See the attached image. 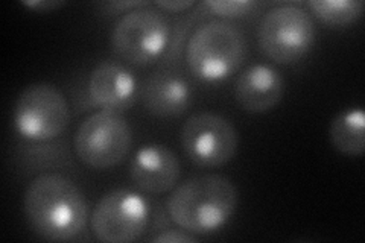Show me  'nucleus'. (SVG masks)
I'll list each match as a JSON object with an SVG mask.
<instances>
[{
    "mask_svg": "<svg viewBox=\"0 0 365 243\" xmlns=\"http://www.w3.org/2000/svg\"><path fill=\"white\" fill-rule=\"evenodd\" d=\"M23 210L34 233L44 240L71 242L81 236L90 221L83 190L63 173H41L23 198Z\"/></svg>",
    "mask_w": 365,
    "mask_h": 243,
    "instance_id": "1",
    "label": "nucleus"
},
{
    "mask_svg": "<svg viewBox=\"0 0 365 243\" xmlns=\"http://www.w3.org/2000/svg\"><path fill=\"white\" fill-rule=\"evenodd\" d=\"M235 184L218 173H205L186 180L170 192L166 212L170 222L195 236L218 233L237 208Z\"/></svg>",
    "mask_w": 365,
    "mask_h": 243,
    "instance_id": "2",
    "label": "nucleus"
},
{
    "mask_svg": "<svg viewBox=\"0 0 365 243\" xmlns=\"http://www.w3.org/2000/svg\"><path fill=\"white\" fill-rule=\"evenodd\" d=\"M248 55L244 31L228 20H204L185 48L189 72L205 84H220L241 68Z\"/></svg>",
    "mask_w": 365,
    "mask_h": 243,
    "instance_id": "3",
    "label": "nucleus"
},
{
    "mask_svg": "<svg viewBox=\"0 0 365 243\" xmlns=\"http://www.w3.org/2000/svg\"><path fill=\"white\" fill-rule=\"evenodd\" d=\"M170 38V20L162 9L150 2L119 17L111 31V48L125 63L148 67L163 60Z\"/></svg>",
    "mask_w": 365,
    "mask_h": 243,
    "instance_id": "4",
    "label": "nucleus"
},
{
    "mask_svg": "<svg viewBox=\"0 0 365 243\" xmlns=\"http://www.w3.org/2000/svg\"><path fill=\"white\" fill-rule=\"evenodd\" d=\"M259 48L271 61L289 66L309 55L317 41L315 21L299 4L268 9L257 29Z\"/></svg>",
    "mask_w": 365,
    "mask_h": 243,
    "instance_id": "5",
    "label": "nucleus"
},
{
    "mask_svg": "<svg viewBox=\"0 0 365 243\" xmlns=\"http://www.w3.org/2000/svg\"><path fill=\"white\" fill-rule=\"evenodd\" d=\"M71 107L61 90L49 83L31 84L19 95L13 126L23 142H53L67 131Z\"/></svg>",
    "mask_w": 365,
    "mask_h": 243,
    "instance_id": "6",
    "label": "nucleus"
},
{
    "mask_svg": "<svg viewBox=\"0 0 365 243\" xmlns=\"http://www.w3.org/2000/svg\"><path fill=\"white\" fill-rule=\"evenodd\" d=\"M78 160L95 170L119 166L133 146V131L120 111L99 110L79 125L75 134Z\"/></svg>",
    "mask_w": 365,
    "mask_h": 243,
    "instance_id": "7",
    "label": "nucleus"
},
{
    "mask_svg": "<svg viewBox=\"0 0 365 243\" xmlns=\"http://www.w3.org/2000/svg\"><path fill=\"white\" fill-rule=\"evenodd\" d=\"M151 221V207L145 196L131 189L106 193L90 214L91 233L104 243L139 240Z\"/></svg>",
    "mask_w": 365,
    "mask_h": 243,
    "instance_id": "8",
    "label": "nucleus"
},
{
    "mask_svg": "<svg viewBox=\"0 0 365 243\" xmlns=\"http://www.w3.org/2000/svg\"><path fill=\"white\" fill-rule=\"evenodd\" d=\"M180 142L186 157L198 167H221L235 158L237 131L230 120L216 113H198L181 128Z\"/></svg>",
    "mask_w": 365,
    "mask_h": 243,
    "instance_id": "9",
    "label": "nucleus"
},
{
    "mask_svg": "<svg viewBox=\"0 0 365 243\" xmlns=\"http://www.w3.org/2000/svg\"><path fill=\"white\" fill-rule=\"evenodd\" d=\"M139 96V81L131 68L116 61H102L87 78L84 105L122 113L133 107Z\"/></svg>",
    "mask_w": 365,
    "mask_h": 243,
    "instance_id": "10",
    "label": "nucleus"
},
{
    "mask_svg": "<svg viewBox=\"0 0 365 243\" xmlns=\"http://www.w3.org/2000/svg\"><path fill=\"white\" fill-rule=\"evenodd\" d=\"M130 177L143 193L173 192L181 177L180 158L174 150L163 145H145L135 150L130 165Z\"/></svg>",
    "mask_w": 365,
    "mask_h": 243,
    "instance_id": "11",
    "label": "nucleus"
},
{
    "mask_svg": "<svg viewBox=\"0 0 365 243\" xmlns=\"http://www.w3.org/2000/svg\"><path fill=\"white\" fill-rule=\"evenodd\" d=\"M140 98L148 113L160 119H170L190 108L193 88L185 75L173 71V67H163L148 76Z\"/></svg>",
    "mask_w": 365,
    "mask_h": 243,
    "instance_id": "12",
    "label": "nucleus"
},
{
    "mask_svg": "<svg viewBox=\"0 0 365 243\" xmlns=\"http://www.w3.org/2000/svg\"><path fill=\"white\" fill-rule=\"evenodd\" d=\"M284 95V78L269 64H253L237 76L235 99L248 114H265L279 105Z\"/></svg>",
    "mask_w": 365,
    "mask_h": 243,
    "instance_id": "13",
    "label": "nucleus"
},
{
    "mask_svg": "<svg viewBox=\"0 0 365 243\" xmlns=\"http://www.w3.org/2000/svg\"><path fill=\"white\" fill-rule=\"evenodd\" d=\"M19 167L25 173H49L51 170L72 166L66 142L58 140L32 143L21 142L16 152Z\"/></svg>",
    "mask_w": 365,
    "mask_h": 243,
    "instance_id": "14",
    "label": "nucleus"
},
{
    "mask_svg": "<svg viewBox=\"0 0 365 243\" xmlns=\"http://www.w3.org/2000/svg\"><path fill=\"white\" fill-rule=\"evenodd\" d=\"M329 137L339 154L361 157L365 150V114L362 107L339 111L330 123Z\"/></svg>",
    "mask_w": 365,
    "mask_h": 243,
    "instance_id": "15",
    "label": "nucleus"
},
{
    "mask_svg": "<svg viewBox=\"0 0 365 243\" xmlns=\"http://www.w3.org/2000/svg\"><path fill=\"white\" fill-rule=\"evenodd\" d=\"M307 9L330 28H346L356 23L364 13L361 0H309Z\"/></svg>",
    "mask_w": 365,
    "mask_h": 243,
    "instance_id": "16",
    "label": "nucleus"
},
{
    "mask_svg": "<svg viewBox=\"0 0 365 243\" xmlns=\"http://www.w3.org/2000/svg\"><path fill=\"white\" fill-rule=\"evenodd\" d=\"M264 4L253 2V0H204L197 4V11L201 20H228L244 19L251 16Z\"/></svg>",
    "mask_w": 365,
    "mask_h": 243,
    "instance_id": "17",
    "label": "nucleus"
},
{
    "mask_svg": "<svg viewBox=\"0 0 365 243\" xmlns=\"http://www.w3.org/2000/svg\"><path fill=\"white\" fill-rule=\"evenodd\" d=\"M198 236L190 234L185 229H163L157 233L155 236L148 237V242H155V243H193L198 242Z\"/></svg>",
    "mask_w": 365,
    "mask_h": 243,
    "instance_id": "18",
    "label": "nucleus"
},
{
    "mask_svg": "<svg viewBox=\"0 0 365 243\" xmlns=\"http://www.w3.org/2000/svg\"><path fill=\"white\" fill-rule=\"evenodd\" d=\"M150 2H139V0H130V2H120V0H116V2H104L99 5V9L104 13L106 16H118V14H125L131 9L145 6Z\"/></svg>",
    "mask_w": 365,
    "mask_h": 243,
    "instance_id": "19",
    "label": "nucleus"
},
{
    "mask_svg": "<svg viewBox=\"0 0 365 243\" xmlns=\"http://www.w3.org/2000/svg\"><path fill=\"white\" fill-rule=\"evenodd\" d=\"M154 5L162 9L163 13H186L187 9L193 8L197 4L193 0H160V2H154Z\"/></svg>",
    "mask_w": 365,
    "mask_h": 243,
    "instance_id": "20",
    "label": "nucleus"
},
{
    "mask_svg": "<svg viewBox=\"0 0 365 243\" xmlns=\"http://www.w3.org/2000/svg\"><path fill=\"white\" fill-rule=\"evenodd\" d=\"M21 5L37 11V13H52V11L64 6L66 2H61V0H28V2H21Z\"/></svg>",
    "mask_w": 365,
    "mask_h": 243,
    "instance_id": "21",
    "label": "nucleus"
}]
</instances>
